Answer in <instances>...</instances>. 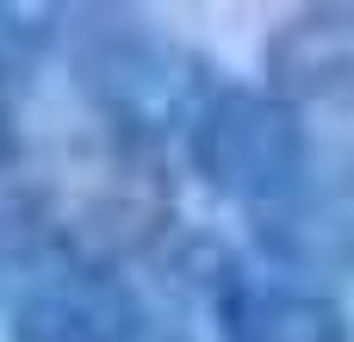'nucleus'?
Returning <instances> with one entry per match:
<instances>
[{
	"instance_id": "nucleus-2",
	"label": "nucleus",
	"mask_w": 354,
	"mask_h": 342,
	"mask_svg": "<svg viewBox=\"0 0 354 342\" xmlns=\"http://www.w3.org/2000/svg\"><path fill=\"white\" fill-rule=\"evenodd\" d=\"M255 249L305 280H354V137H311L305 162L243 212Z\"/></svg>"
},
{
	"instance_id": "nucleus-1",
	"label": "nucleus",
	"mask_w": 354,
	"mask_h": 342,
	"mask_svg": "<svg viewBox=\"0 0 354 342\" xmlns=\"http://www.w3.org/2000/svg\"><path fill=\"white\" fill-rule=\"evenodd\" d=\"M56 44L75 69V93L106 125L112 143H149L187 137L199 106L224 87L218 69L174 31H162L143 12L124 6H81L56 12Z\"/></svg>"
},
{
	"instance_id": "nucleus-5",
	"label": "nucleus",
	"mask_w": 354,
	"mask_h": 342,
	"mask_svg": "<svg viewBox=\"0 0 354 342\" xmlns=\"http://www.w3.org/2000/svg\"><path fill=\"white\" fill-rule=\"evenodd\" d=\"M261 75L299 112H354V0L286 12L261 44Z\"/></svg>"
},
{
	"instance_id": "nucleus-7",
	"label": "nucleus",
	"mask_w": 354,
	"mask_h": 342,
	"mask_svg": "<svg viewBox=\"0 0 354 342\" xmlns=\"http://www.w3.org/2000/svg\"><path fill=\"white\" fill-rule=\"evenodd\" d=\"M100 342H187V330H180V324H168V318L143 299V305H131V312H124V318H118Z\"/></svg>"
},
{
	"instance_id": "nucleus-6",
	"label": "nucleus",
	"mask_w": 354,
	"mask_h": 342,
	"mask_svg": "<svg viewBox=\"0 0 354 342\" xmlns=\"http://www.w3.org/2000/svg\"><path fill=\"white\" fill-rule=\"evenodd\" d=\"M56 44V25L19 6H0V118H12V100L31 87L44 50Z\"/></svg>"
},
{
	"instance_id": "nucleus-4",
	"label": "nucleus",
	"mask_w": 354,
	"mask_h": 342,
	"mask_svg": "<svg viewBox=\"0 0 354 342\" xmlns=\"http://www.w3.org/2000/svg\"><path fill=\"white\" fill-rule=\"evenodd\" d=\"M205 293L218 342H354L342 299L286 268H243L230 255H212Z\"/></svg>"
},
{
	"instance_id": "nucleus-3",
	"label": "nucleus",
	"mask_w": 354,
	"mask_h": 342,
	"mask_svg": "<svg viewBox=\"0 0 354 342\" xmlns=\"http://www.w3.org/2000/svg\"><path fill=\"white\" fill-rule=\"evenodd\" d=\"M311 125H305V112L299 106H286V100H274L268 87H236V81H224L205 106H199V118L187 125V162H193V174L218 193V199H230L236 212H255L299 162H305V150H311Z\"/></svg>"
}]
</instances>
